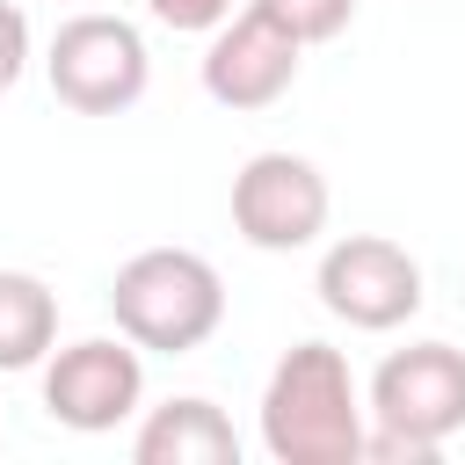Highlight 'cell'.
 Returning <instances> with one entry per match:
<instances>
[{
	"label": "cell",
	"instance_id": "obj_1",
	"mask_svg": "<svg viewBox=\"0 0 465 465\" xmlns=\"http://www.w3.org/2000/svg\"><path fill=\"white\" fill-rule=\"evenodd\" d=\"M363 392L334 341H298L262 385V450L276 465H356L363 458Z\"/></svg>",
	"mask_w": 465,
	"mask_h": 465
},
{
	"label": "cell",
	"instance_id": "obj_2",
	"mask_svg": "<svg viewBox=\"0 0 465 465\" xmlns=\"http://www.w3.org/2000/svg\"><path fill=\"white\" fill-rule=\"evenodd\" d=\"M363 458L385 465H436L443 443L465 429V349L450 341H407L371 371L363 400Z\"/></svg>",
	"mask_w": 465,
	"mask_h": 465
},
{
	"label": "cell",
	"instance_id": "obj_3",
	"mask_svg": "<svg viewBox=\"0 0 465 465\" xmlns=\"http://www.w3.org/2000/svg\"><path fill=\"white\" fill-rule=\"evenodd\" d=\"M116 334L145 356H189L225 327V276L196 247H145L109 283Z\"/></svg>",
	"mask_w": 465,
	"mask_h": 465
},
{
	"label": "cell",
	"instance_id": "obj_4",
	"mask_svg": "<svg viewBox=\"0 0 465 465\" xmlns=\"http://www.w3.org/2000/svg\"><path fill=\"white\" fill-rule=\"evenodd\" d=\"M44 80L73 116H124L153 87V51H145L138 22L87 7V15L58 22V36L44 51Z\"/></svg>",
	"mask_w": 465,
	"mask_h": 465
},
{
	"label": "cell",
	"instance_id": "obj_5",
	"mask_svg": "<svg viewBox=\"0 0 465 465\" xmlns=\"http://www.w3.org/2000/svg\"><path fill=\"white\" fill-rule=\"evenodd\" d=\"M312 291H320V305L341 320V327H356V334H392V327H407L414 312H421V262L400 247V240H385V232H341L327 254H320V276H312Z\"/></svg>",
	"mask_w": 465,
	"mask_h": 465
},
{
	"label": "cell",
	"instance_id": "obj_6",
	"mask_svg": "<svg viewBox=\"0 0 465 465\" xmlns=\"http://www.w3.org/2000/svg\"><path fill=\"white\" fill-rule=\"evenodd\" d=\"M145 407V349L138 341H109V334H87V341H65L44 356V414L73 436H109L116 421H131Z\"/></svg>",
	"mask_w": 465,
	"mask_h": 465
},
{
	"label": "cell",
	"instance_id": "obj_7",
	"mask_svg": "<svg viewBox=\"0 0 465 465\" xmlns=\"http://www.w3.org/2000/svg\"><path fill=\"white\" fill-rule=\"evenodd\" d=\"M327 174L305 153H254L232 174V232L262 254H298L327 232Z\"/></svg>",
	"mask_w": 465,
	"mask_h": 465
},
{
	"label": "cell",
	"instance_id": "obj_8",
	"mask_svg": "<svg viewBox=\"0 0 465 465\" xmlns=\"http://www.w3.org/2000/svg\"><path fill=\"white\" fill-rule=\"evenodd\" d=\"M298 65H305V44L276 29L262 7H240L203 44V94L218 109H276L298 87Z\"/></svg>",
	"mask_w": 465,
	"mask_h": 465
},
{
	"label": "cell",
	"instance_id": "obj_9",
	"mask_svg": "<svg viewBox=\"0 0 465 465\" xmlns=\"http://www.w3.org/2000/svg\"><path fill=\"white\" fill-rule=\"evenodd\" d=\"M131 458L138 465H240V429L225 421L218 400L182 392V400L145 407V421L131 436Z\"/></svg>",
	"mask_w": 465,
	"mask_h": 465
},
{
	"label": "cell",
	"instance_id": "obj_10",
	"mask_svg": "<svg viewBox=\"0 0 465 465\" xmlns=\"http://www.w3.org/2000/svg\"><path fill=\"white\" fill-rule=\"evenodd\" d=\"M58 349V291L29 269H0V371H36Z\"/></svg>",
	"mask_w": 465,
	"mask_h": 465
},
{
	"label": "cell",
	"instance_id": "obj_11",
	"mask_svg": "<svg viewBox=\"0 0 465 465\" xmlns=\"http://www.w3.org/2000/svg\"><path fill=\"white\" fill-rule=\"evenodd\" d=\"M247 7H262L276 29H291L305 51L312 44H334L349 22H356V0H247Z\"/></svg>",
	"mask_w": 465,
	"mask_h": 465
},
{
	"label": "cell",
	"instance_id": "obj_12",
	"mask_svg": "<svg viewBox=\"0 0 465 465\" xmlns=\"http://www.w3.org/2000/svg\"><path fill=\"white\" fill-rule=\"evenodd\" d=\"M247 0H145V15L160 22V29H174V36H211L218 22H232Z\"/></svg>",
	"mask_w": 465,
	"mask_h": 465
},
{
	"label": "cell",
	"instance_id": "obj_13",
	"mask_svg": "<svg viewBox=\"0 0 465 465\" xmlns=\"http://www.w3.org/2000/svg\"><path fill=\"white\" fill-rule=\"evenodd\" d=\"M29 73V15L15 0H0V94Z\"/></svg>",
	"mask_w": 465,
	"mask_h": 465
}]
</instances>
